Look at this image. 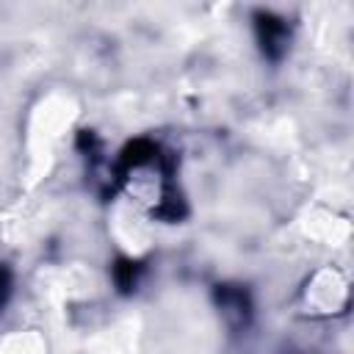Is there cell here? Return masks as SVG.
I'll return each mask as SVG.
<instances>
[{
  "label": "cell",
  "mask_w": 354,
  "mask_h": 354,
  "mask_svg": "<svg viewBox=\"0 0 354 354\" xmlns=\"http://www.w3.org/2000/svg\"><path fill=\"white\" fill-rule=\"evenodd\" d=\"M257 33H260V41H263V50L271 53V55H279L285 50V41H288V30L279 19L274 17H260L257 19Z\"/></svg>",
  "instance_id": "obj_1"
},
{
  "label": "cell",
  "mask_w": 354,
  "mask_h": 354,
  "mask_svg": "<svg viewBox=\"0 0 354 354\" xmlns=\"http://www.w3.org/2000/svg\"><path fill=\"white\" fill-rule=\"evenodd\" d=\"M116 282L127 290V288H133V282H136V263H127V260H122L119 266H116Z\"/></svg>",
  "instance_id": "obj_2"
},
{
  "label": "cell",
  "mask_w": 354,
  "mask_h": 354,
  "mask_svg": "<svg viewBox=\"0 0 354 354\" xmlns=\"http://www.w3.org/2000/svg\"><path fill=\"white\" fill-rule=\"evenodd\" d=\"M3 290H6V274L0 271V299H3Z\"/></svg>",
  "instance_id": "obj_3"
}]
</instances>
